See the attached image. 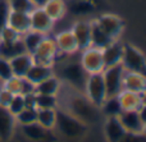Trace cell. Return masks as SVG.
I'll return each mask as SVG.
<instances>
[{"label": "cell", "instance_id": "obj_6", "mask_svg": "<svg viewBox=\"0 0 146 142\" xmlns=\"http://www.w3.org/2000/svg\"><path fill=\"white\" fill-rule=\"evenodd\" d=\"M124 68L122 64H117L113 67H106L101 72L104 78L106 90V97H115L121 94L123 90V76H124Z\"/></svg>", "mask_w": 146, "mask_h": 142}, {"label": "cell", "instance_id": "obj_4", "mask_svg": "<svg viewBox=\"0 0 146 142\" xmlns=\"http://www.w3.org/2000/svg\"><path fill=\"white\" fill-rule=\"evenodd\" d=\"M121 64L124 71L146 76V55L135 45H123V56Z\"/></svg>", "mask_w": 146, "mask_h": 142}, {"label": "cell", "instance_id": "obj_2", "mask_svg": "<svg viewBox=\"0 0 146 142\" xmlns=\"http://www.w3.org/2000/svg\"><path fill=\"white\" fill-rule=\"evenodd\" d=\"M55 127L59 129V132L67 138H78L82 137L87 132V124L71 113L66 110L56 109V120Z\"/></svg>", "mask_w": 146, "mask_h": 142}, {"label": "cell", "instance_id": "obj_7", "mask_svg": "<svg viewBox=\"0 0 146 142\" xmlns=\"http://www.w3.org/2000/svg\"><path fill=\"white\" fill-rule=\"evenodd\" d=\"M31 55L33 58V63L54 67L56 55H58V49H56L54 37L46 35L44 40L40 42V45L37 46V49Z\"/></svg>", "mask_w": 146, "mask_h": 142}, {"label": "cell", "instance_id": "obj_43", "mask_svg": "<svg viewBox=\"0 0 146 142\" xmlns=\"http://www.w3.org/2000/svg\"><path fill=\"white\" fill-rule=\"evenodd\" d=\"M31 1L33 3V5L36 8H42L46 4V1H49V0H31Z\"/></svg>", "mask_w": 146, "mask_h": 142}, {"label": "cell", "instance_id": "obj_16", "mask_svg": "<svg viewBox=\"0 0 146 142\" xmlns=\"http://www.w3.org/2000/svg\"><path fill=\"white\" fill-rule=\"evenodd\" d=\"M67 1V13L77 17L80 19L92 14L96 9V5L92 0H66Z\"/></svg>", "mask_w": 146, "mask_h": 142}, {"label": "cell", "instance_id": "obj_22", "mask_svg": "<svg viewBox=\"0 0 146 142\" xmlns=\"http://www.w3.org/2000/svg\"><path fill=\"white\" fill-rule=\"evenodd\" d=\"M104 132L108 142H119L126 133V129L119 122L118 117H108L104 125Z\"/></svg>", "mask_w": 146, "mask_h": 142}, {"label": "cell", "instance_id": "obj_8", "mask_svg": "<svg viewBox=\"0 0 146 142\" xmlns=\"http://www.w3.org/2000/svg\"><path fill=\"white\" fill-rule=\"evenodd\" d=\"M81 53V58H80V63L83 67V69L86 71L87 74H92V73H101L105 68L104 65V59H103V53L101 49L90 48L85 49V50L80 51Z\"/></svg>", "mask_w": 146, "mask_h": 142}, {"label": "cell", "instance_id": "obj_24", "mask_svg": "<svg viewBox=\"0 0 146 142\" xmlns=\"http://www.w3.org/2000/svg\"><path fill=\"white\" fill-rule=\"evenodd\" d=\"M62 86V81L58 76L53 74V76L48 77L46 79L41 81L35 86L36 94H42V95H58L59 90Z\"/></svg>", "mask_w": 146, "mask_h": 142}, {"label": "cell", "instance_id": "obj_23", "mask_svg": "<svg viewBox=\"0 0 146 142\" xmlns=\"http://www.w3.org/2000/svg\"><path fill=\"white\" fill-rule=\"evenodd\" d=\"M117 97L119 100L122 110H139V108L142 105V95L128 90H122Z\"/></svg>", "mask_w": 146, "mask_h": 142}, {"label": "cell", "instance_id": "obj_20", "mask_svg": "<svg viewBox=\"0 0 146 142\" xmlns=\"http://www.w3.org/2000/svg\"><path fill=\"white\" fill-rule=\"evenodd\" d=\"M7 26H9L13 30H15L19 35H23V33H26L27 31L31 30L30 14L28 13H19V12L10 10L9 15H8Z\"/></svg>", "mask_w": 146, "mask_h": 142}, {"label": "cell", "instance_id": "obj_28", "mask_svg": "<svg viewBox=\"0 0 146 142\" xmlns=\"http://www.w3.org/2000/svg\"><path fill=\"white\" fill-rule=\"evenodd\" d=\"M22 53H27L22 38L13 41V42H0V56H3V58L10 59Z\"/></svg>", "mask_w": 146, "mask_h": 142}, {"label": "cell", "instance_id": "obj_15", "mask_svg": "<svg viewBox=\"0 0 146 142\" xmlns=\"http://www.w3.org/2000/svg\"><path fill=\"white\" fill-rule=\"evenodd\" d=\"M118 119L124 127L126 132L141 133L144 129V123L137 110H122V113L118 115Z\"/></svg>", "mask_w": 146, "mask_h": 142}, {"label": "cell", "instance_id": "obj_18", "mask_svg": "<svg viewBox=\"0 0 146 142\" xmlns=\"http://www.w3.org/2000/svg\"><path fill=\"white\" fill-rule=\"evenodd\" d=\"M15 124H17L15 117L8 110V108L0 106V140H10L14 132Z\"/></svg>", "mask_w": 146, "mask_h": 142}, {"label": "cell", "instance_id": "obj_5", "mask_svg": "<svg viewBox=\"0 0 146 142\" xmlns=\"http://www.w3.org/2000/svg\"><path fill=\"white\" fill-rule=\"evenodd\" d=\"M83 95L87 97V100L94 104L95 106L100 108L106 99V90L104 78L101 73H92L88 74L86 78Z\"/></svg>", "mask_w": 146, "mask_h": 142}, {"label": "cell", "instance_id": "obj_27", "mask_svg": "<svg viewBox=\"0 0 146 142\" xmlns=\"http://www.w3.org/2000/svg\"><path fill=\"white\" fill-rule=\"evenodd\" d=\"M21 131L25 135V137H27L31 141H42L48 136V129L41 127L37 122H33L31 124L21 125Z\"/></svg>", "mask_w": 146, "mask_h": 142}, {"label": "cell", "instance_id": "obj_9", "mask_svg": "<svg viewBox=\"0 0 146 142\" xmlns=\"http://www.w3.org/2000/svg\"><path fill=\"white\" fill-rule=\"evenodd\" d=\"M95 22L98 26L111 38V40H118L124 30V20L121 17L110 13H104L100 14L98 18H95Z\"/></svg>", "mask_w": 146, "mask_h": 142}, {"label": "cell", "instance_id": "obj_30", "mask_svg": "<svg viewBox=\"0 0 146 142\" xmlns=\"http://www.w3.org/2000/svg\"><path fill=\"white\" fill-rule=\"evenodd\" d=\"M56 120V109H37L36 122L44 127L45 129L50 131L55 127Z\"/></svg>", "mask_w": 146, "mask_h": 142}, {"label": "cell", "instance_id": "obj_45", "mask_svg": "<svg viewBox=\"0 0 146 142\" xmlns=\"http://www.w3.org/2000/svg\"><path fill=\"white\" fill-rule=\"evenodd\" d=\"M8 1H9V0H8Z\"/></svg>", "mask_w": 146, "mask_h": 142}, {"label": "cell", "instance_id": "obj_25", "mask_svg": "<svg viewBox=\"0 0 146 142\" xmlns=\"http://www.w3.org/2000/svg\"><path fill=\"white\" fill-rule=\"evenodd\" d=\"M48 15L54 20H60L67 14V1L66 0H49L42 7Z\"/></svg>", "mask_w": 146, "mask_h": 142}, {"label": "cell", "instance_id": "obj_12", "mask_svg": "<svg viewBox=\"0 0 146 142\" xmlns=\"http://www.w3.org/2000/svg\"><path fill=\"white\" fill-rule=\"evenodd\" d=\"M54 41H55L58 53L62 54V55L71 56L80 51L71 30H64L62 32L56 33L55 37H54Z\"/></svg>", "mask_w": 146, "mask_h": 142}, {"label": "cell", "instance_id": "obj_10", "mask_svg": "<svg viewBox=\"0 0 146 142\" xmlns=\"http://www.w3.org/2000/svg\"><path fill=\"white\" fill-rule=\"evenodd\" d=\"M74 40L77 42L78 50L82 51L91 46V20L77 19L71 28Z\"/></svg>", "mask_w": 146, "mask_h": 142}, {"label": "cell", "instance_id": "obj_44", "mask_svg": "<svg viewBox=\"0 0 146 142\" xmlns=\"http://www.w3.org/2000/svg\"><path fill=\"white\" fill-rule=\"evenodd\" d=\"M142 133H144V135H146V123L144 124V129H142Z\"/></svg>", "mask_w": 146, "mask_h": 142}, {"label": "cell", "instance_id": "obj_39", "mask_svg": "<svg viewBox=\"0 0 146 142\" xmlns=\"http://www.w3.org/2000/svg\"><path fill=\"white\" fill-rule=\"evenodd\" d=\"M9 12H10V9H9L8 0H0V28H3L7 24Z\"/></svg>", "mask_w": 146, "mask_h": 142}, {"label": "cell", "instance_id": "obj_29", "mask_svg": "<svg viewBox=\"0 0 146 142\" xmlns=\"http://www.w3.org/2000/svg\"><path fill=\"white\" fill-rule=\"evenodd\" d=\"M45 36H46L45 33H41V32H38V31H33V30H30L26 33H23L21 38H22V41H23L26 51L32 54L33 51L37 49V46L40 45V42L44 40Z\"/></svg>", "mask_w": 146, "mask_h": 142}, {"label": "cell", "instance_id": "obj_21", "mask_svg": "<svg viewBox=\"0 0 146 142\" xmlns=\"http://www.w3.org/2000/svg\"><path fill=\"white\" fill-rule=\"evenodd\" d=\"M53 74H55V72H54V67L33 63L32 67L28 69V72L25 76V78L36 86L37 83H40L41 81L46 79L48 77L53 76Z\"/></svg>", "mask_w": 146, "mask_h": 142}, {"label": "cell", "instance_id": "obj_34", "mask_svg": "<svg viewBox=\"0 0 146 142\" xmlns=\"http://www.w3.org/2000/svg\"><path fill=\"white\" fill-rule=\"evenodd\" d=\"M8 4H9V9L13 12L28 13V14L36 8L31 0H9Z\"/></svg>", "mask_w": 146, "mask_h": 142}, {"label": "cell", "instance_id": "obj_33", "mask_svg": "<svg viewBox=\"0 0 146 142\" xmlns=\"http://www.w3.org/2000/svg\"><path fill=\"white\" fill-rule=\"evenodd\" d=\"M36 117H37V109H32V108H25L21 113L15 115V122L19 125L31 124V123L36 122Z\"/></svg>", "mask_w": 146, "mask_h": 142}, {"label": "cell", "instance_id": "obj_32", "mask_svg": "<svg viewBox=\"0 0 146 142\" xmlns=\"http://www.w3.org/2000/svg\"><path fill=\"white\" fill-rule=\"evenodd\" d=\"M58 104V95L36 94V109H56Z\"/></svg>", "mask_w": 146, "mask_h": 142}, {"label": "cell", "instance_id": "obj_36", "mask_svg": "<svg viewBox=\"0 0 146 142\" xmlns=\"http://www.w3.org/2000/svg\"><path fill=\"white\" fill-rule=\"evenodd\" d=\"M25 108H26V105H25V97H23V95H14L9 104V106H8V110L15 117V115L22 112Z\"/></svg>", "mask_w": 146, "mask_h": 142}, {"label": "cell", "instance_id": "obj_26", "mask_svg": "<svg viewBox=\"0 0 146 142\" xmlns=\"http://www.w3.org/2000/svg\"><path fill=\"white\" fill-rule=\"evenodd\" d=\"M110 37L101 30L98 26V23L95 22V19L91 20V46L98 49H104L105 46H108L111 42Z\"/></svg>", "mask_w": 146, "mask_h": 142}, {"label": "cell", "instance_id": "obj_11", "mask_svg": "<svg viewBox=\"0 0 146 142\" xmlns=\"http://www.w3.org/2000/svg\"><path fill=\"white\" fill-rule=\"evenodd\" d=\"M30 20L31 30L38 31V32L45 33V35H49L54 28V24H55V22L49 17L48 13L42 8H35L30 13Z\"/></svg>", "mask_w": 146, "mask_h": 142}, {"label": "cell", "instance_id": "obj_14", "mask_svg": "<svg viewBox=\"0 0 146 142\" xmlns=\"http://www.w3.org/2000/svg\"><path fill=\"white\" fill-rule=\"evenodd\" d=\"M123 45L124 44H122L121 41L114 40L108 46L101 49L105 68L106 67H113V65H117V64H121L122 56H123Z\"/></svg>", "mask_w": 146, "mask_h": 142}, {"label": "cell", "instance_id": "obj_42", "mask_svg": "<svg viewBox=\"0 0 146 142\" xmlns=\"http://www.w3.org/2000/svg\"><path fill=\"white\" fill-rule=\"evenodd\" d=\"M139 115H140V118H141V120H142V123H146V102H142V105L139 108Z\"/></svg>", "mask_w": 146, "mask_h": 142}, {"label": "cell", "instance_id": "obj_1", "mask_svg": "<svg viewBox=\"0 0 146 142\" xmlns=\"http://www.w3.org/2000/svg\"><path fill=\"white\" fill-rule=\"evenodd\" d=\"M60 67H59V78L60 81L67 82L69 86L74 87L76 90L83 94V89H85L86 78L88 74L81 65L80 60H68V58L60 61Z\"/></svg>", "mask_w": 146, "mask_h": 142}, {"label": "cell", "instance_id": "obj_41", "mask_svg": "<svg viewBox=\"0 0 146 142\" xmlns=\"http://www.w3.org/2000/svg\"><path fill=\"white\" fill-rule=\"evenodd\" d=\"M23 97H25L26 108H32V109H36V94L35 92L26 94V95H23Z\"/></svg>", "mask_w": 146, "mask_h": 142}, {"label": "cell", "instance_id": "obj_3", "mask_svg": "<svg viewBox=\"0 0 146 142\" xmlns=\"http://www.w3.org/2000/svg\"><path fill=\"white\" fill-rule=\"evenodd\" d=\"M99 110L100 108L91 104L85 95H74L68 100V113L85 122L86 124H91L99 120Z\"/></svg>", "mask_w": 146, "mask_h": 142}, {"label": "cell", "instance_id": "obj_19", "mask_svg": "<svg viewBox=\"0 0 146 142\" xmlns=\"http://www.w3.org/2000/svg\"><path fill=\"white\" fill-rule=\"evenodd\" d=\"M10 67H12L13 76L25 77L27 74L28 69L32 67L33 58L30 53H22L19 55H15L9 59Z\"/></svg>", "mask_w": 146, "mask_h": 142}, {"label": "cell", "instance_id": "obj_13", "mask_svg": "<svg viewBox=\"0 0 146 142\" xmlns=\"http://www.w3.org/2000/svg\"><path fill=\"white\" fill-rule=\"evenodd\" d=\"M1 86L13 95H26L30 92H35V85L27 81L25 77L12 76L9 79L3 82Z\"/></svg>", "mask_w": 146, "mask_h": 142}, {"label": "cell", "instance_id": "obj_35", "mask_svg": "<svg viewBox=\"0 0 146 142\" xmlns=\"http://www.w3.org/2000/svg\"><path fill=\"white\" fill-rule=\"evenodd\" d=\"M22 37V35L17 32L15 30H13L12 27L5 24L3 28H0V42H13L17 41Z\"/></svg>", "mask_w": 146, "mask_h": 142}, {"label": "cell", "instance_id": "obj_17", "mask_svg": "<svg viewBox=\"0 0 146 142\" xmlns=\"http://www.w3.org/2000/svg\"><path fill=\"white\" fill-rule=\"evenodd\" d=\"M123 90L136 92V94H145L146 92V76L133 72H124L123 76Z\"/></svg>", "mask_w": 146, "mask_h": 142}, {"label": "cell", "instance_id": "obj_37", "mask_svg": "<svg viewBox=\"0 0 146 142\" xmlns=\"http://www.w3.org/2000/svg\"><path fill=\"white\" fill-rule=\"evenodd\" d=\"M12 76H13V72L9 63V59H5L3 56H0V81L4 82L7 79H9Z\"/></svg>", "mask_w": 146, "mask_h": 142}, {"label": "cell", "instance_id": "obj_31", "mask_svg": "<svg viewBox=\"0 0 146 142\" xmlns=\"http://www.w3.org/2000/svg\"><path fill=\"white\" fill-rule=\"evenodd\" d=\"M100 110L106 117H118L122 113V108L121 104H119L118 97H106L105 101L100 106Z\"/></svg>", "mask_w": 146, "mask_h": 142}, {"label": "cell", "instance_id": "obj_38", "mask_svg": "<svg viewBox=\"0 0 146 142\" xmlns=\"http://www.w3.org/2000/svg\"><path fill=\"white\" fill-rule=\"evenodd\" d=\"M119 142H146V135L144 133H132L126 132L124 136L119 140Z\"/></svg>", "mask_w": 146, "mask_h": 142}, {"label": "cell", "instance_id": "obj_40", "mask_svg": "<svg viewBox=\"0 0 146 142\" xmlns=\"http://www.w3.org/2000/svg\"><path fill=\"white\" fill-rule=\"evenodd\" d=\"M13 96H14V95L10 94L9 91H7V90L1 86L0 87V106L8 108L9 104H10V101H12Z\"/></svg>", "mask_w": 146, "mask_h": 142}]
</instances>
